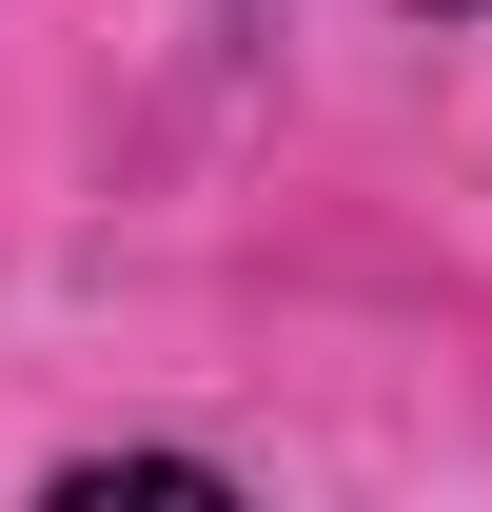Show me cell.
<instances>
[{"mask_svg":"<svg viewBox=\"0 0 492 512\" xmlns=\"http://www.w3.org/2000/svg\"><path fill=\"white\" fill-rule=\"evenodd\" d=\"M99 493H237V473H217V453H79L60 512H99Z\"/></svg>","mask_w":492,"mask_h":512,"instance_id":"obj_1","label":"cell"}]
</instances>
